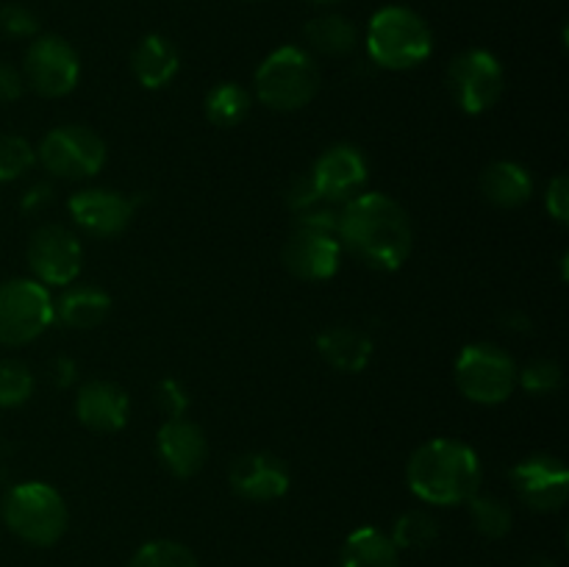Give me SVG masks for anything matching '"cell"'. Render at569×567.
I'll use <instances>...</instances> for the list:
<instances>
[{
	"label": "cell",
	"instance_id": "obj_1",
	"mask_svg": "<svg viewBox=\"0 0 569 567\" xmlns=\"http://www.w3.org/2000/svg\"><path fill=\"white\" fill-rule=\"evenodd\" d=\"M337 239L361 265L395 272L415 248V228L403 206L383 192H359L339 209Z\"/></svg>",
	"mask_w": 569,
	"mask_h": 567
},
{
	"label": "cell",
	"instance_id": "obj_2",
	"mask_svg": "<svg viewBox=\"0 0 569 567\" xmlns=\"http://www.w3.org/2000/svg\"><path fill=\"white\" fill-rule=\"evenodd\" d=\"M481 459L470 445L450 437L422 442L406 465V484L428 506H459L481 493Z\"/></svg>",
	"mask_w": 569,
	"mask_h": 567
},
{
	"label": "cell",
	"instance_id": "obj_3",
	"mask_svg": "<svg viewBox=\"0 0 569 567\" xmlns=\"http://www.w3.org/2000/svg\"><path fill=\"white\" fill-rule=\"evenodd\" d=\"M0 520L17 539L33 548H50L59 543L70 526V509L56 487L44 481L14 484L3 495Z\"/></svg>",
	"mask_w": 569,
	"mask_h": 567
},
{
	"label": "cell",
	"instance_id": "obj_4",
	"mask_svg": "<svg viewBox=\"0 0 569 567\" xmlns=\"http://www.w3.org/2000/svg\"><path fill=\"white\" fill-rule=\"evenodd\" d=\"M365 44L372 64L400 72L420 67L431 56L433 33L409 6H383L370 17Z\"/></svg>",
	"mask_w": 569,
	"mask_h": 567
},
{
	"label": "cell",
	"instance_id": "obj_5",
	"mask_svg": "<svg viewBox=\"0 0 569 567\" xmlns=\"http://www.w3.org/2000/svg\"><path fill=\"white\" fill-rule=\"evenodd\" d=\"M320 67L309 50L283 44L259 64L253 78L256 98L270 111L306 109L320 92Z\"/></svg>",
	"mask_w": 569,
	"mask_h": 567
},
{
	"label": "cell",
	"instance_id": "obj_6",
	"mask_svg": "<svg viewBox=\"0 0 569 567\" xmlns=\"http://www.w3.org/2000/svg\"><path fill=\"white\" fill-rule=\"evenodd\" d=\"M456 387L478 406H498L517 389V365L500 345L470 342L456 356Z\"/></svg>",
	"mask_w": 569,
	"mask_h": 567
},
{
	"label": "cell",
	"instance_id": "obj_7",
	"mask_svg": "<svg viewBox=\"0 0 569 567\" xmlns=\"http://www.w3.org/2000/svg\"><path fill=\"white\" fill-rule=\"evenodd\" d=\"M56 309L50 289L37 278H9L0 284V345L20 348L42 337Z\"/></svg>",
	"mask_w": 569,
	"mask_h": 567
},
{
	"label": "cell",
	"instance_id": "obj_8",
	"mask_svg": "<svg viewBox=\"0 0 569 567\" xmlns=\"http://www.w3.org/2000/svg\"><path fill=\"white\" fill-rule=\"evenodd\" d=\"M37 161L56 178H92L106 165V142L89 126L67 122L44 133L37 148Z\"/></svg>",
	"mask_w": 569,
	"mask_h": 567
},
{
	"label": "cell",
	"instance_id": "obj_9",
	"mask_svg": "<svg viewBox=\"0 0 569 567\" xmlns=\"http://www.w3.org/2000/svg\"><path fill=\"white\" fill-rule=\"evenodd\" d=\"M445 83H448V92L453 98V103L465 115H483L503 94V64L489 50L470 48L450 61Z\"/></svg>",
	"mask_w": 569,
	"mask_h": 567
},
{
	"label": "cell",
	"instance_id": "obj_10",
	"mask_svg": "<svg viewBox=\"0 0 569 567\" xmlns=\"http://www.w3.org/2000/svg\"><path fill=\"white\" fill-rule=\"evenodd\" d=\"M22 81L42 98H64L81 78V59L67 39L56 33L33 37L22 59Z\"/></svg>",
	"mask_w": 569,
	"mask_h": 567
},
{
	"label": "cell",
	"instance_id": "obj_11",
	"mask_svg": "<svg viewBox=\"0 0 569 567\" xmlns=\"http://www.w3.org/2000/svg\"><path fill=\"white\" fill-rule=\"evenodd\" d=\"M26 259L39 284L70 287L83 267V248L70 228L59 222H44L28 239Z\"/></svg>",
	"mask_w": 569,
	"mask_h": 567
},
{
	"label": "cell",
	"instance_id": "obj_12",
	"mask_svg": "<svg viewBox=\"0 0 569 567\" xmlns=\"http://www.w3.org/2000/svg\"><path fill=\"white\" fill-rule=\"evenodd\" d=\"M511 487L531 511H559L569 495V470L556 456H528L511 470Z\"/></svg>",
	"mask_w": 569,
	"mask_h": 567
},
{
	"label": "cell",
	"instance_id": "obj_13",
	"mask_svg": "<svg viewBox=\"0 0 569 567\" xmlns=\"http://www.w3.org/2000/svg\"><path fill=\"white\" fill-rule=\"evenodd\" d=\"M283 267L300 281H328L337 276L342 261V245L337 233L298 226L281 248Z\"/></svg>",
	"mask_w": 569,
	"mask_h": 567
},
{
	"label": "cell",
	"instance_id": "obj_14",
	"mask_svg": "<svg viewBox=\"0 0 569 567\" xmlns=\"http://www.w3.org/2000/svg\"><path fill=\"white\" fill-rule=\"evenodd\" d=\"M309 178L322 198L331 200V203H345L353 195L365 192L370 165L356 145L339 142L317 156Z\"/></svg>",
	"mask_w": 569,
	"mask_h": 567
},
{
	"label": "cell",
	"instance_id": "obj_15",
	"mask_svg": "<svg viewBox=\"0 0 569 567\" xmlns=\"http://www.w3.org/2000/svg\"><path fill=\"white\" fill-rule=\"evenodd\" d=\"M72 222L92 237H117L128 228L137 211V200L117 189H81L67 200Z\"/></svg>",
	"mask_w": 569,
	"mask_h": 567
},
{
	"label": "cell",
	"instance_id": "obj_16",
	"mask_svg": "<svg viewBox=\"0 0 569 567\" xmlns=\"http://www.w3.org/2000/svg\"><path fill=\"white\" fill-rule=\"evenodd\" d=\"M228 484L239 498L253 500V504H270L289 493L292 476L281 456L267 454V450H250L231 461Z\"/></svg>",
	"mask_w": 569,
	"mask_h": 567
},
{
	"label": "cell",
	"instance_id": "obj_17",
	"mask_svg": "<svg viewBox=\"0 0 569 567\" xmlns=\"http://www.w3.org/2000/svg\"><path fill=\"white\" fill-rule=\"evenodd\" d=\"M156 454L172 476L192 478L203 470L206 459H209V439L198 422L172 417V420L161 422L159 434H156Z\"/></svg>",
	"mask_w": 569,
	"mask_h": 567
},
{
	"label": "cell",
	"instance_id": "obj_18",
	"mask_svg": "<svg viewBox=\"0 0 569 567\" xmlns=\"http://www.w3.org/2000/svg\"><path fill=\"white\" fill-rule=\"evenodd\" d=\"M128 415H131V400H128L126 389L117 387L114 381H100V378H94V381L81 384V389H78L76 417L89 431H120L128 422Z\"/></svg>",
	"mask_w": 569,
	"mask_h": 567
},
{
	"label": "cell",
	"instance_id": "obj_19",
	"mask_svg": "<svg viewBox=\"0 0 569 567\" xmlns=\"http://www.w3.org/2000/svg\"><path fill=\"white\" fill-rule=\"evenodd\" d=\"M181 70L178 48L161 33H148L131 53V72L144 89H164Z\"/></svg>",
	"mask_w": 569,
	"mask_h": 567
},
{
	"label": "cell",
	"instance_id": "obj_20",
	"mask_svg": "<svg viewBox=\"0 0 569 567\" xmlns=\"http://www.w3.org/2000/svg\"><path fill=\"white\" fill-rule=\"evenodd\" d=\"M322 359L339 372H361L372 359V339L356 326H331L317 337Z\"/></svg>",
	"mask_w": 569,
	"mask_h": 567
},
{
	"label": "cell",
	"instance_id": "obj_21",
	"mask_svg": "<svg viewBox=\"0 0 569 567\" xmlns=\"http://www.w3.org/2000/svg\"><path fill=\"white\" fill-rule=\"evenodd\" d=\"M481 195L498 209H520L531 200L533 195V178L517 161H492L487 170L481 172Z\"/></svg>",
	"mask_w": 569,
	"mask_h": 567
},
{
	"label": "cell",
	"instance_id": "obj_22",
	"mask_svg": "<svg viewBox=\"0 0 569 567\" xmlns=\"http://www.w3.org/2000/svg\"><path fill=\"white\" fill-rule=\"evenodd\" d=\"M339 567H400V550L383 528L359 526L345 539Z\"/></svg>",
	"mask_w": 569,
	"mask_h": 567
},
{
	"label": "cell",
	"instance_id": "obj_23",
	"mask_svg": "<svg viewBox=\"0 0 569 567\" xmlns=\"http://www.w3.org/2000/svg\"><path fill=\"white\" fill-rule=\"evenodd\" d=\"M56 317L64 322L67 328H78V331H89V328L100 326L111 311L109 292L98 287H67L59 300H53Z\"/></svg>",
	"mask_w": 569,
	"mask_h": 567
},
{
	"label": "cell",
	"instance_id": "obj_24",
	"mask_svg": "<svg viewBox=\"0 0 569 567\" xmlns=\"http://www.w3.org/2000/svg\"><path fill=\"white\" fill-rule=\"evenodd\" d=\"M303 39L315 53L339 59V56L353 53L356 44H359V31H356V26L348 17L320 14L306 22Z\"/></svg>",
	"mask_w": 569,
	"mask_h": 567
},
{
	"label": "cell",
	"instance_id": "obj_25",
	"mask_svg": "<svg viewBox=\"0 0 569 567\" xmlns=\"http://www.w3.org/2000/svg\"><path fill=\"white\" fill-rule=\"evenodd\" d=\"M250 106H253V98H250L248 89L233 81L211 87L203 100L206 120L217 128H237L250 115Z\"/></svg>",
	"mask_w": 569,
	"mask_h": 567
},
{
	"label": "cell",
	"instance_id": "obj_26",
	"mask_svg": "<svg viewBox=\"0 0 569 567\" xmlns=\"http://www.w3.org/2000/svg\"><path fill=\"white\" fill-rule=\"evenodd\" d=\"M467 509H470L472 528L487 539H503L515 528V511L498 495L476 493L467 500Z\"/></svg>",
	"mask_w": 569,
	"mask_h": 567
},
{
	"label": "cell",
	"instance_id": "obj_27",
	"mask_svg": "<svg viewBox=\"0 0 569 567\" xmlns=\"http://www.w3.org/2000/svg\"><path fill=\"white\" fill-rule=\"evenodd\" d=\"M389 537L398 550H426L439 539V520L426 509H409L395 520Z\"/></svg>",
	"mask_w": 569,
	"mask_h": 567
},
{
	"label": "cell",
	"instance_id": "obj_28",
	"mask_svg": "<svg viewBox=\"0 0 569 567\" xmlns=\"http://www.w3.org/2000/svg\"><path fill=\"white\" fill-rule=\"evenodd\" d=\"M128 567H200L192 548L176 539H150L133 550Z\"/></svg>",
	"mask_w": 569,
	"mask_h": 567
},
{
	"label": "cell",
	"instance_id": "obj_29",
	"mask_svg": "<svg viewBox=\"0 0 569 567\" xmlns=\"http://www.w3.org/2000/svg\"><path fill=\"white\" fill-rule=\"evenodd\" d=\"M37 165V148L20 133H3L0 137V181L9 183L31 172Z\"/></svg>",
	"mask_w": 569,
	"mask_h": 567
},
{
	"label": "cell",
	"instance_id": "obj_30",
	"mask_svg": "<svg viewBox=\"0 0 569 567\" xmlns=\"http://www.w3.org/2000/svg\"><path fill=\"white\" fill-rule=\"evenodd\" d=\"M33 395L31 367L17 359H0V409L22 406Z\"/></svg>",
	"mask_w": 569,
	"mask_h": 567
},
{
	"label": "cell",
	"instance_id": "obj_31",
	"mask_svg": "<svg viewBox=\"0 0 569 567\" xmlns=\"http://www.w3.org/2000/svg\"><path fill=\"white\" fill-rule=\"evenodd\" d=\"M565 381V370L553 359H533L517 370V384L531 395H553Z\"/></svg>",
	"mask_w": 569,
	"mask_h": 567
},
{
	"label": "cell",
	"instance_id": "obj_32",
	"mask_svg": "<svg viewBox=\"0 0 569 567\" xmlns=\"http://www.w3.org/2000/svg\"><path fill=\"white\" fill-rule=\"evenodd\" d=\"M0 33L11 39H28L39 33V17L22 3L0 6Z\"/></svg>",
	"mask_w": 569,
	"mask_h": 567
},
{
	"label": "cell",
	"instance_id": "obj_33",
	"mask_svg": "<svg viewBox=\"0 0 569 567\" xmlns=\"http://www.w3.org/2000/svg\"><path fill=\"white\" fill-rule=\"evenodd\" d=\"M153 398H156V406H159V411L167 417V420L187 415L189 395L187 389L181 387V381H176V378H164V381L156 384Z\"/></svg>",
	"mask_w": 569,
	"mask_h": 567
},
{
	"label": "cell",
	"instance_id": "obj_34",
	"mask_svg": "<svg viewBox=\"0 0 569 567\" xmlns=\"http://www.w3.org/2000/svg\"><path fill=\"white\" fill-rule=\"evenodd\" d=\"M545 209L553 217L556 222L567 226L569 220V178L561 172L553 181L548 183V192H545Z\"/></svg>",
	"mask_w": 569,
	"mask_h": 567
},
{
	"label": "cell",
	"instance_id": "obj_35",
	"mask_svg": "<svg viewBox=\"0 0 569 567\" xmlns=\"http://www.w3.org/2000/svg\"><path fill=\"white\" fill-rule=\"evenodd\" d=\"M22 92H26L22 72L9 61H0V103H11V100L22 98Z\"/></svg>",
	"mask_w": 569,
	"mask_h": 567
},
{
	"label": "cell",
	"instance_id": "obj_36",
	"mask_svg": "<svg viewBox=\"0 0 569 567\" xmlns=\"http://www.w3.org/2000/svg\"><path fill=\"white\" fill-rule=\"evenodd\" d=\"M53 203V187H50V183H44V181H37V183H31V187L26 189V192H22V200H20V206H22V211H42V209H48V206Z\"/></svg>",
	"mask_w": 569,
	"mask_h": 567
},
{
	"label": "cell",
	"instance_id": "obj_37",
	"mask_svg": "<svg viewBox=\"0 0 569 567\" xmlns=\"http://www.w3.org/2000/svg\"><path fill=\"white\" fill-rule=\"evenodd\" d=\"M50 378H53L56 387H70L76 381V361L67 359V356H59V359L50 361Z\"/></svg>",
	"mask_w": 569,
	"mask_h": 567
},
{
	"label": "cell",
	"instance_id": "obj_38",
	"mask_svg": "<svg viewBox=\"0 0 569 567\" xmlns=\"http://www.w3.org/2000/svg\"><path fill=\"white\" fill-rule=\"evenodd\" d=\"M503 322L509 326V331H531V320L522 311H509V315H503Z\"/></svg>",
	"mask_w": 569,
	"mask_h": 567
},
{
	"label": "cell",
	"instance_id": "obj_39",
	"mask_svg": "<svg viewBox=\"0 0 569 567\" xmlns=\"http://www.w3.org/2000/svg\"><path fill=\"white\" fill-rule=\"evenodd\" d=\"M522 567H559V565H556L550 556H533V559H528Z\"/></svg>",
	"mask_w": 569,
	"mask_h": 567
},
{
	"label": "cell",
	"instance_id": "obj_40",
	"mask_svg": "<svg viewBox=\"0 0 569 567\" xmlns=\"http://www.w3.org/2000/svg\"><path fill=\"white\" fill-rule=\"evenodd\" d=\"M311 3H320V6H328V3H339V0H311Z\"/></svg>",
	"mask_w": 569,
	"mask_h": 567
}]
</instances>
